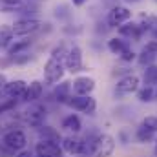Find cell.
<instances>
[{
  "label": "cell",
  "mask_w": 157,
  "mask_h": 157,
  "mask_svg": "<svg viewBox=\"0 0 157 157\" xmlns=\"http://www.w3.org/2000/svg\"><path fill=\"white\" fill-rule=\"evenodd\" d=\"M46 117H48V106L42 101L26 104V108L20 110V122L26 128H31L35 132L39 130L40 126L46 124Z\"/></svg>",
  "instance_id": "cell-1"
},
{
  "label": "cell",
  "mask_w": 157,
  "mask_h": 157,
  "mask_svg": "<svg viewBox=\"0 0 157 157\" xmlns=\"http://www.w3.org/2000/svg\"><path fill=\"white\" fill-rule=\"evenodd\" d=\"M115 148V137L110 133H95L90 137V157H112Z\"/></svg>",
  "instance_id": "cell-2"
},
{
  "label": "cell",
  "mask_w": 157,
  "mask_h": 157,
  "mask_svg": "<svg viewBox=\"0 0 157 157\" xmlns=\"http://www.w3.org/2000/svg\"><path fill=\"white\" fill-rule=\"evenodd\" d=\"M0 143L4 146H7L13 154L20 152V150H26L28 144H29V139H28V133L22 130V128H9V130H4L2 135H0Z\"/></svg>",
  "instance_id": "cell-3"
},
{
  "label": "cell",
  "mask_w": 157,
  "mask_h": 157,
  "mask_svg": "<svg viewBox=\"0 0 157 157\" xmlns=\"http://www.w3.org/2000/svg\"><path fill=\"white\" fill-rule=\"evenodd\" d=\"M42 20L37 17H20L11 24V31L15 35V39L20 37H33L35 33H39L42 29Z\"/></svg>",
  "instance_id": "cell-4"
},
{
  "label": "cell",
  "mask_w": 157,
  "mask_h": 157,
  "mask_svg": "<svg viewBox=\"0 0 157 157\" xmlns=\"http://www.w3.org/2000/svg\"><path fill=\"white\" fill-rule=\"evenodd\" d=\"M60 148L68 155H90V137L82 139L78 135H64L60 141Z\"/></svg>",
  "instance_id": "cell-5"
},
{
  "label": "cell",
  "mask_w": 157,
  "mask_h": 157,
  "mask_svg": "<svg viewBox=\"0 0 157 157\" xmlns=\"http://www.w3.org/2000/svg\"><path fill=\"white\" fill-rule=\"evenodd\" d=\"M64 73H66L64 62L49 57L44 62V70H42V82H44V86H55V84H59L64 78Z\"/></svg>",
  "instance_id": "cell-6"
},
{
  "label": "cell",
  "mask_w": 157,
  "mask_h": 157,
  "mask_svg": "<svg viewBox=\"0 0 157 157\" xmlns=\"http://www.w3.org/2000/svg\"><path fill=\"white\" fill-rule=\"evenodd\" d=\"M66 106H70L71 110L80 112V113H86V115H93L95 110H97V101L91 97V95H86V97H78V95H71L66 102Z\"/></svg>",
  "instance_id": "cell-7"
},
{
  "label": "cell",
  "mask_w": 157,
  "mask_h": 157,
  "mask_svg": "<svg viewBox=\"0 0 157 157\" xmlns=\"http://www.w3.org/2000/svg\"><path fill=\"white\" fill-rule=\"evenodd\" d=\"M139 84H141V78L133 73H128L124 77H121L115 84V95L117 97H126V95H132L139 90Z\"/></svg>",
  "instance_id": "cell-8"
},
{
  "label": "cell",
  "mask_w": 157,
  "mask_h": 157,
  "mask_svg": "<svg viewBox=\"0 0 157 157\" xmlns=\"http://www.w3.org/2000/svg\"><path fill=\"white\" fill-rule=\"evenodd\" d=\"M130 18H132V11L126 6H115L108 11L106 24H108V28H121L122 24L130 22Z\"/></svg>",
  "instance_id": "cell-9"
},
{
  "label": "cell",
  "mask_w": 157,
  "mask_h": 157,
  "mask_svg": "<svg viewBox=\"0 0 157 157\" xmlns=\"http://www.w3.org/2000/svg\"><path fill=\"white\" fill-rule=\"evenodd\" d=\"M64 70L70 73H78L82 71V49L77 44L70 46L66 57H64Z\"/></svg>",
  "instance_id": "cell-10"
},
{
  "label": "cell",
  "mask_w": 157,
  "mask_h": 157,
  "mask_svg": "<svg viewBox=\"0 0 157 157\" xmlns=\"http://www.w3.org/2000/svg\"><path fill=\"white\" fill-rule=\"evenodd\" d=\"M33 154L35 155H44V157H64V152H62V148H60L59 143L44 141V139H39L35 143Z\"/></svg>",
  "instance_id": "cell-11"
},
{
  "label": "cell",
  "mask_w": 157,
  "mask_h": 157,
  "mask_svg": "<svg viewBox=\"0 0 157 157\" xmlns=\"http://www.w3.org/2000/svg\"><path fill=\"white\" fill-rule=\"evenodd\" d=\"M26 88H28V82L24 78H13V80H7L4 90H2V95L4 97H9V99H17L22 102L24 99V93H26Z\"/></svg>",
  "instance_id": "cell-12"
},
{
  "label": "cell",
  "mask_w": 157,
  "mask_h": 157,
  "mask_svg": "<svg viewBox=\"0 0 157 157\" xmlns=\"http://www.w3.org/2000/svg\"><path fill=\"white\" fill-rule=\"evenodd\" d=\"M95 90V78L88 77V75H78L73 78L71 82V93L78 95V97H86V95H91Z\"/></svg>",
  "instance_id": "cell-13"
},
{
  "label": "cell",
  "mask_w": 157,
  "mask_h": 157,
  "mask_svg": "<svg viewBox=\"0 0 157 157\" xmlns=\"http://www.w3.org/2000/svg\"><path fill=\"white\" fill-rule=\"evenodd\" d=\"M44 88H46L44 82L39 80V78L29 80L22 102H24V104H31V102H39V101H42V97H44Z\"/></svg>",
  "instance_id": "cell-14"
},
{
  "label": "cell",
  "mask_w": 157,
  "mask_h": 157,
  "mask_svg": "<svg viewBox=\"0 0 157 157\" xmlns=\"http://www.w3.org/2000/svg\"><path fill=\"white\" fill-rule=\"evenodd\" d=\"M60 130L66 132L68 135H78L82 132V121L77 113H68L60 121Z\"/></svg>",
  "instance_id": "cell-15"
},
{
  "label": "cell",
  "mask_w": 157,
  "mask_h": 157,
  "mask_svg": "<svg viewBox=\"0 0 157 157\" xmlns=\"http://www.w3.org/2000/svg\"><path fill=\"white\" fill-rule=\"evenodd\" d=\"M33 37H20V39H15L9 48L6 49V55L7 57H15V55H20V53H26L29 51V48L33 46Z\"/></svg>",
  "instance_id": "cell-16"
},
{
  "label": "cell",
  "mask_w": 157,
  "mask_h": 157,
  "mask_svg": "<svg viewBox=\"0 0 157 157\" xmlns=\"http://www.w3.org/2000/svg\"><path fill=\"white\" fill-rule=\"evenodd\" d=\"M71 82L68 80H60L59 84H55V90H53V99L59 102V104H66L68 99L71 97Z\"/></svg>",
  "instance_id": "cell-17"
},
{
  "label": "cell",
  "mask_w": 157,
  "mask_h": 157,
  "mask_svg": "<svg viewBox=\"0 0 157 157\" xmlns=\"http://www.w3.org/2000/svg\"><path fill=\"white\" fill-rule=\"evenodd\" d=\"M119 37L122 39H128V40H137L143 37V29L137 22H126L119 28Z\"/></svg>",
  "instance_id": "cell-18"
},
{
  "label": "cell",
  "mask_w": 157,
  "mask_h": 157,
  "mask_svg": "<svg viewBox=\"0 0 157 157\" xmlns=\"http://www.w3.org/2000/svg\"><path fill=\"white\" fill-rule=\"evenodd\" d=\"M37 137H39V139H44V141L59 143V144H60V141H62V135L59 133V130H57V128H53V126H49V124L40 126L39 130H37Z\"/></svg>",
  "instance_id": "cell-19"
},
{
  "label": "cell",
  "mask_w": 157,
  "mask_h": 157,
  "mask_svg": "<svg viewBox=\"0 0 157 157\" xmlns=\"http://www.w3.org/2000/svg\"><path fill=\"white\" fill-rule=\"evenodd\" d=\"M18 104H20V101H17V99L0 97V119L9 115V113H13V112H17L18 110Z\"/></svg>",
  "instance_id": "cell-20"
},
{
  "label": "cell",
  "mask_w": 157,
  "mask_h": 157,
  "mask_svg": "<svg viewBox=\"0 0 157 157\" xmlns=\"http://www.w3.org/2000/svg\"><path fill=\"white\" fill-rule=\"evenodd\" d=\"M132 44H130V40L122 39V37H112V39L108 40V49L113 53V55H121L124 49H128Z\"/></svg>",
  "instance_id": "cell-21"
},
{
  "label": "cell",
  "mask_w": 157,
  "mask_h": 157,
  "mask_svg": "<svg viewBox=\"0 0 157 157\" xmlns=\"http://www.w3.org/2000/svg\"><path fill=\"white\" fill-rule=\"evenodd\" d=\"M13 40H15V35L11 31V24H0V49L6 51Z\"/></svg>",
  "instance_id": "cell-22"
},
{
  "label": "cell",
  "mask_w": 157,
  "mask_h": 157,
  "mask_svg": "<svg viewBox=\"0 0 157 157\" xmlns=\"http://www.w3.org/2000/svg\"><path fill=\"white\" fill-rule=\"evenodd\" d=\"M26 6V0H0V13H15Z\"/></svg>",
  "instance_id": "cell-23"
},
{
  "label": "cell",
  "mask_w": 157,
  "mask_h": 157,
  "mask_svg": "<svg viewBox=\"0 0 157 157\" xmlns=\"http://www.w3.org/2000/svg\"><path fill=\"white\" fill-rule=\"evenodd\" d=\"M157 133H154L152 130H148V128H144L143 124L135 130V141L137 143H141V144H146V143H152V141H155Z\"/></svg>",
  "instance_id": "cell-24"
},
{
  "label": "cell",
  "mask_w": 157,
  "mask_h": 157,
  "mask_svg": "<svg viewBox=\"0 0 157 157\" xmlns=\"http://www.w3.org/2000/svg\"><path fill=\"white\" fill-rule=\"evenodd\" d=\"M135 93H137L139 102H143V104H148V102L155 101V88H154V86H143V88H139Z\"/></svg>",
  "instance_id": "cell-25"
},
{
  "label": "cell",
  "mask_w": 157,
  "mask_h": 157,
  "mask_svg": "<svg viewBox=\"0 0 157 157\" xmlns=\"http://www.w3.org/2000/svg\"><path fill=\"white\" fill-rule=\"evenodd\" d=\"M143 82L144 86H157V64H150L143 71Z\"/></svg>",
  "instance_id": "cell-26"
},
{
  "label": "cell",
  "mask_w": 157,
  "mask_h": 157,
  "mask_svg": "<svg viewBox=\"0 0 157 157\" xmlns=\"http://www.w3.org/2000/svg\"><path fill=\"white\" fill-rule=\"evenodd\" d=\"M68 46H66V42H60V44H57V46H53L51 48V51H49V57L51 59H57V60H62L64 62V57H66V53H68Z\"/></svg>",
  "instance_id": "cell-27"
},
{
  "label": "cell",
  "mask_w": 157,
  "mask_h": 157,
  "mask_svg": "<svg viewBox=\"0 0 157 157\" xmlns=\"http://www.w3.org/2000/svg\"><path fill=\"white\" fill-rule=\"evenodd\" d=\"M13 66H26L29 60H31V55L26 51V53H20V55H15V57H9Z\"/></svg>",
  "instance_id": "cell-28"
},
{
  "label": "cell",
  "mask_w": 157,
  "mask_h": 157,
  "mask_svg": "<svg viewBox=\"0 0 157 157\" xmlns=\"http://www.w3.org/2000/svg\"><path fill=\"white\" fill-rule=\"evenodd\" d=\"M141 124H143L144 128L152 130L154 133H157V115H148V117H144Z\"/></svg>",
  "instance_id": "cell-29"
},
{
  "label": "cell",
  "mask_w": 157,
  "mask_h": 157,
  "mask_svg": "<svg viewBox=\"0 0 157 157\" xmlns=\"http://www.w3.org/2000/svg\"><path fill=\"white\" fill-rule=\"evenodd\" d=\"M119 59H121L122 62H133V60L137 59V53H135V51L132 49V46H130L128 49H124V51L119 55Z\"/></svg>",
  "instance_id": "cell-30"
},
{
  "label": "cell",
  "mask_w": 157,
  "mask_h": 157,
  "mask_svg": "<svg viewBox=\"0 0 157 157\" xmlns=\"http://www.w3.org/2000/svg\"><path fill=\"white\" fill-rule=\"evenodd\" d=\"M15 157H35L33 154V150H29V148H26V150H20V152H17Z\"/></svg>",
  "instance_id": "cell-31"
},
{
  "label": "cell",
  "mask_w": 157,
  "mask_h": 157,
  "mask_svg": "<svg viewBox=\"0 0 157 157\" xmlns=\"http://www.w3.org/2000/svg\"><path fill=\"white\" fill-rule=\"evenodd\" d=\"M71 4H73L75 7H82L84 4H88V0H71Z\"/></svg>",
  "instance_id": "cell-32"
},
{
  "label": "cell",
  "mask_w": 157,
  "mask_h": 157,
  "mask_svg": "<svg viewBox=\"0 0 157 157\" xmlns=\"http://www.w3.org/2000/svg\"><path fill=\"white\" fill-rule=\"evenodd\" d=\"M154 154H155V157H157V137H155V146H154Z\"/></svg>",
  "instance_id": "cell-33"
},
{
  "label": "cell",
  "mask_w": 157,
  "mask_h": 157,
  "mask_svg": "<svg viewBox=\"0 0 157 157\" xmlns=\"http://www.w3.org/2000/svg\"><path fill=\"white\" fill-rule=\"evenodd\" d=\"M126 2H139V0H126Z\"/></svg>",
  "instance_id": "cell-34"
},
{
  "label": "cell",
  "mask_w": 157,
  "mask_h": 157,
  "mask_svg": "<svg viewBox=\"0 0 157 157\" xmlns=\"http://www.w3.org/2000/svg\"><path fill=\"white\" fill-rule=\"evenodd\" d=\"M155 101H157V86H155Z\"/></svg>",
  "instance_id": "cell-35"
},
{
  "label": "cell",
  "mask_w": 157,
  "mask_h": 157,
  "mask_svg": "<svg viewBox=\"0 0 157 157\" xmlns=\"http://www.w3.org/2000/svg\"><path fill=\"white\" fill-rule=\"evenodd\" d=\"M73 157H84V155H73Z\"/></svg>",
  "instance_id": "cell-36"
},
{
  "label": "cell",
  "mask_w": 157,
  "mask_h": 157,
  "mask_svg": "<svg viewBox=\"0 0 157 157\" xmlns=\"http://www.w3.org/2000/svg\"><path fill=\"white\" fill-rule=\"evenodd\" d=\"M35 157H44V155H35Z\"/></svg>",
  "instance_id": "cell-37"
}]
</instances>
